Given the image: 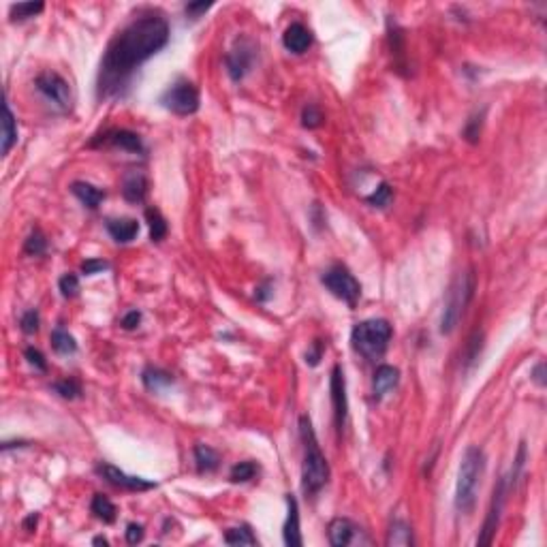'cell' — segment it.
<instances>
[{
  "label": "cell",
  "instance_id": "6da1fadb",
  "mask_svg": "<svg viewBox=\"0 0 547 547\" xmlns=\"http://www.w3.org/2000/svg\"><path fill=\"white\" fill-rule=\"evenodd\" d=\"M169 24L163 15L150 13L133 19L107 43L99 69V97H118L146 60L169 43Z\"/></svg>",
  "mask_w": 547,
  "mask_h": 547
},
{
  "label": "cell",
  "instance_id": "7a4b0ae2",
  "mask_svg": "<svg viewBox=\"0 0 547 547\" xmlns=\"http://www.w3.org/2000/svg\"><path fill=\"white\" fill-rule=\"evenodd\" d=\"M299 439L304 445V462H301V488L308 496L319 494L330 481V464L321 451L317 434L308 415L299 417Z\"/></svg>",
  "mask_w": 547,
  "mask_h": 547
},
{
  "label": "cell",
  "instance_id": "3957f363",
  "mask_svg": "<svg viewBox=\"0 0 547 547\" xmlns=\"http://www.w3.org/2000/svg\"><path fill=\"white\" fill-rule=\"evenodd\" d=\"M486 473V453L479 447H468L462 455L455 484V509L464 515H470L477 505V494L481 477Z\"/></svg>",
  "mask_w": 547,
  "mask_h": 547
},
{
  "label": "cell",
  "instance_id": "277c9868",
  "mask_svg": "<svg viewBox=\"0 0 547 547\" xmlns=\"http://www.w3.org/2000/svg\"><path fill=\"white\" fill-rule=\"evenodd\" d=\"M391 336H393V330H391L389 321H385V319L361 321L353 327V332H351L353 351L359 353L368 361H379L387 351Z\"/></svg>",
  "mask_w": 547,
  "mask_h": 547
},
{
  "label": "cell",
  "instance_id": "5b68a950",
  "mask_svg": "<svg viewBox=\"0 0 547 547\" xmlns=\"http://www.w3.org/2000/svg\"><path fill=\"white\" fill-rule=\"evenodd\" d=\"M475 287H477V278H475L473 270H468L464 274H457L453 278L451 287L447 291L443 317H441V334H451L457 327L459 319H462L466 306L475 293Z\"/></svg>",
  "mask_w": 547,
  "mask_h": 547
},
{
  "label": "cell",
  "instance_id": "8992f818",
  "mask_svg": "<svg viewBox=\"0 0 547 547\" xmlns=\"http://www.w3.org/2000/svg\"><path fill=\"white\" fill-rule=\"evenodd\" d=\"M321 282L325 284V289L330 291L334 297L342 299L344 304L351 306V308H353V306L361 297V284H359V280L351 272H348L344 266H340V263L332 266L330 270H325L323 276H321Z\"/></svg>",
  "mask_w": 547,
  "mask_h": 547
},
{
  "label": "cell",
  "instance_id": "52a82bcc",
  "mask_svg": "<svg viewBox=\"0 0 547 547\" xmlns=\"http://www.w3.org/2000/svg\"><path fill=\"white\" fill-rule=\"evenodd\" d=\"M34 86H37V90L43 95V99H46L50 105H54L58 112H62V114L71 112L73 90H71L69 81L64 79L62 75H58L54 71L39 73L37 79H34Z\"/></svg>",
  "mask_w": 547,
  "mask_h": 547
},
{
  "label": "cell",
  "instance_id": "ba28073f",
  "mask_svg": "<svg viewBox=\"0 0 547 547\" xmlns=\"http://www.w3.org/2000/svg\"><path fill=\"white\" fill-rule=\"evenodd\" d=\"M161 103L176 116H190L199 109V90L192 81L180 79L163 92Z\"/></svg>",
  "mask_w": 547,
  "mask_h": 547
},
{
  "label": "cell",
  "instance_id": "9c48e42d",
  "mask_svg": "<svg viewBox=\"0 0 547 547\" xmlns=\"http://www.w3.org/2000/svg\"><path fill=\"white\" fill-rule=\"evenodd\" d=\"M227 62V73L233 81H242L255 64V46L248 39H237L233 50L225 58Z\"/></svg>",
  "mask_w": 547,
  "mask_h": 547
},
{
  "label": "cell",
  "instance_id": "30bf717a",
  "mask_svg": "<svg viewBox=\"0 0 547 547\" xmlns=\"http://www.w3.org/2000/svg\"><path fill=\"white\" fill-rule=\"evenodd\" d=\"M507 494H509V479L502 477L498 484L494 486V494H492V502H490V511H488V517H486V524H484V533L479 535L477 543L479 545H490L494 535H496V528H498V521H500V513H502V507H505V500H507Z\"/></svg>",
  "mask_w": 547,
  "mask_h": 547
},
{
  "label": "cell",
  "instance_id": "8fae6325",
  "mask_svg": "<svg viewBox=\"0 0 547 547\" xmlns=\"http://www.w3.org/2000/svg\"><path fill=\"white\" fill-rule=\"evenodd\" d=\"M97 473L107 481V484H112V486H116V488H122V490H128V492H146V490L157 488L155 481H148V479H143V477L126 475V473L120 470L118 466L107 464V462H101V464L97 466Z\"/></svg>",
  "mask_w": 547,
  "mask_h": 547
},
{
  "label": "cell",
  "instance_id": "7c38bea8",
  "mask_svg": "<svg viewBox=\"0 0 547 547\" xmlns=\"http://www.w3.org/2000/svg\"><path fill=\"white\" fill-rule=\"evenodd\" d=\"M327 537L334 547H346V545H361L370 543V539L364 535V530L357 526L353 519L348 517H336L330 528H327Z\"/></svg>",
  "mask_w": 547,
  "mask_h": 547
},
{
  "label": "cell",
  "instance_id": "4fadbf2b",
  "mask_svg": "<svg viewBox=\"0 0 547 547\" xmlns=\"http://www.w3.org/2000/svg\"><path fill=\"white\" fill-rule=\"evenodd\" d=\"M330 391H332V406H334L336 428L342 430L344 428V421H346L348 402H346V381H344V372H342V366L340 364H336L334 370H332Z\"/></svg>",
  "mask_w": 547,
  "mask_h": 547
},
{
  "label": "cell",
  "instance_id": "5bb4252c",
  "mask_svg": "<svg viewBox=\"0 0 547 547\" xmlns=\"http://www.w3.org/2000/svg\"><path fill=\"white\" fill-rule=\"evenodd\" d=\"M101 143L103 146H112V148H120V150H126V152H133V155H143V152H146L141 137L137 133H133V130H126V128L109 130V133L103 135Z\"/></svg>",
  "mask_w": 547,
  "mask_h": 547
},
{
  "label": "cell",
  "instance_id": "9a60e30c",
  "mask_svg": "<svg viewBox=\"0 0 547 547\" xmlns=\"http://www.w3.org/2000/svg\"><path fill=\"white\" fill-rule=\"evenodd\" d=\"M282 46L287 48L289 52H293V54H306V52H308V48L312 46V32H310V28H306L304 24L295 21V24H291L287 30H284V34H282Z\"/></svg>",
  "mask_w": 547,
  "mask_h": 547
},
{
  "label": "cell",
  "instance_id": "2e32d148",
  "mask_svg": "<svg viewBox=\"0 0 547 547\" xmlns=\"http://www.w3.org/2000/svg\"><path fill=\"white\" fill-rule=\"evenodd\" d=\"M400 381V370L393 366H379L375 372V379H372V393H375L377 400H383L389 391L396 389Z\"/></svg>",
  "mask_w": 547,
  "mask_h": 547
},
{
  "label": "cell",
  "instance_id": "e0dca14e",
  "mask_svg": "<svg viewBox=\"0 0 547 547\" xmlns=\"http://www.w3.org/2000/svg\"><path fill=\"white\" fill-rule=\"evenodd\" d=\"M287 521H284V543H287L289 547H299L304 543L301 539V533H299V507H297V500L293 494L287 496Z\"/></svg>",
  "mask_w": 547,
  "mask_h": 547
},
{
  "label": "cell",
  "instance_id": "ac0fdd59",
  "mask_svg": "<svg viewBox=\"0 0 547 547\" xmlns=\"http://www.w3.org/2000/svg\"><path fill=\"white\" fill-rule=\"evenodd\" d=\"M105 227H107V233L112 235L118 244L133 242L139 233V223L135 218H109Z\"/></svg>",
  "mask_w": 547,
  "mask_h": 547
},
{
  "label": "cell",
  "instance_id": "d6986e66",
  "mask_svg": "<svg viewBox=\"0 0 547 547\" xmlns=\"http://www.w3.org/2000/svg\"><path fill=\"white\" fill-rule=\"evenodd\" d=\"M122 195L130 203H141L148 195V178L141 171H128L122 180Z\"/></svg>",
  "mask_w": 547,
  "mask_h": 547
},
{
  "label": "cell",
  "instance_id": "ffe728a7",
  "mask_svg": "<svg viewBox=\"0 0 547 547\" xmlns=\"http://www.w3.org/2000/svg\"><path fill=\"white\" fill-rule=\"evenodd\" d=\"M71 192L77 197V199L90 210H97L101 206V201L105 199V192L88 182H73L71 184Z\"/></svg>",
  "mask_w": 547,
  "mask_h": 547
},
{
  "label": "cell",
  "instance_id": "44dd1931",
  "mask_svg": "<svg viewBox=\"0 0 547 547\" xmlns=\"http://www.w3.org/2000/svg\"><path fill=\"white\" fill-rule=\"evenodd\" d=\"M412 543H415L412 528L404 519H393L389 533H387V545L389 547H410Z\"/></svg>",
  "mask_w": 547,
  "mask_h": 547
},
{
  "label": "cell",
  "instance_id": "7402d4cb",
  "mask_svg": "<svg viewBox=\"0 0 547 547\" xmlns=\"http://www.w3.org/2000/svg\"><path fill=\"white\" fill-rule=\"evenodd\" d=\"M141 381H143L146 389H150V391H163V389H167L169 385H173V375H169L167 370H161V368H155V366H148V368L141 372Z\"/></svg>",
  "mask_w": 547,
  "mask_h": 547
},
{
  "label": "cell",
  "instance_id": "603a6c76",
  "mask_svg": "<svg viewBox=\"0 0 547 547\" xmlns=\"http://www.w3.org/2000/svg\"><path fill=\"white\" fill-rule=\"evenodd\" d=\"M15 141H17V122L11 112L9 101L5 99V105H3V155L5 157L11 152Z\"/></svg>",
  "mask_w": 547,
  "mask_h": 547
},
{
  "label": "cell",
  "instance_id": "cb8c5ba5",
  "mask_svg": "<svg viewBox=\"0 0 547 547\" xmlns=\"http://www.w3.org/2000/svg\"><path fill=\"white\" fill-rule=\"evenodd\" d=\"M195 464L199 473H214L221 466V455L210 445H197L195 447Z\"/></svg>",
  "mask_w": 547,
  "mask_h": 547
},
{
  "label": "cell",
  "instance_id": "d4e9b609",
  "mask_svg": "<svg viewBox=\"0 0 547 547\" xmlns=\"http://www.w3.org/2000/svg\"><path fill=\"white\" fill-rule=\"evenodd\" d=\"M90 511L95 513V517H99V519L105 521V524H114L116 517H118V509H116V505H114V502L109 500L107 496H103V494H97V496L92 498V502H90Z\"/></svg>",
  "mask_w": 547,
  "mask_h": 547
},
{
  "label": "cell",
  "instance_id": "484cf974",
  "mask_svg": "<svg viewBox=\"0 0 547 547\" xmlns=\"http://www.w3.org/2000/svg\"><path fill=\"white\" fill-rule=\"evenodd\" d=\"M146 221H148V227H150V239H152V242H163V239L167 237V231H169V225L163 218V214L157 208H148L146 210Z\"/></svg>",
  "mask_w": 547,
  "mask_h": 547
},
{
  "label": "cell",
  "instance_id": "4316f807",
  "mask_svg": "<svg viewBox=\"0 0 547 547\" xmlns=\"http://www.w3.org/2000/svg\"><path fill=\"white\" fill-rule=\"evenodd\" d=\"M52 348L58 355H73V353H77V342L67 330L56 327V330L52 332Z\"/></svg>",
  "mask_w": 547,
  "mask_h": 547
},
{
  "label": "cell",
  "instance_id": "83f0119b",
  "mask_svg": "<svg viewBox=\"0 0 547 547\" xmlns=\"http://www.w3.org/2000/svg\"><path fill=\"white\" fill-rule=\"evenodd\" d=\"M43 9H46V5H43V3H17V5H11L9 15H11L13 21H24V19H30V17L39 15Z\"/></svg>",
  "mask_w": 547,
  "mask_h": 547
},
{
  "label": "cell",
  "instance_id": "f1b7e54d",
  "mask_svg": "<svg viewBox=\"0 0 547 547\" xmlns=\"http://www.w3.org/2000/svg\"><path fill=\"white\" fill-rule=\"evenodd\" d=\"M225 543H229V545H257V537L252 535V530L248 526H237V528L227 530Z\"/></svg>",
  "mask_w": 547,
  "mask_h": 547
},
{
  "label": "cell",
  "instance_id": "f546056e",
  "mask_svg": "<svg viewBox=\"0 0 547 547\" xmlns=\"http://www.w3.org/2000/svg\"><path fill=\"white\" fill-rule=\"evenodd\" d=\"M24 252L30 255V257H41V255L48 252V239H46V235H43L39 229H34L28 235L26 244H24Z\"/></svg>",
  "mask_w": 547,
  "mask_h": 547
},
{
  "label": "cell",
  "instance_id": "4dcf8cb0",
  "mask_svg": "<svg viewBox=\"0 0 547 547\" xmlns=\"http://www.w3.org/2000/svg\"><path fill=\"white\" fill-rule=\"evenodd\" d=\"M257 470H259V468H257L255 462H239V464H235V466L231 468L229 479L233 481V484H246V481L255 479Z\"/></svg>",
  "mask_w": 547,
  "mask_h": 547
},
{
  "label": "cell",
  "instance_id": "1f68e13d",
  "mask_svg": "<svg viewBox=\"0 0 547 547\" xmlns=\"http://www.w3.org/2000/svg\"><path fill=\"white\" fill-rule=\"evenodd\" d=\"M54 391L60 393V396L67 398V400H75L81 396V385L75 379H64V381L54 383Z\"/></svg>",
  "mask_w": 547,
  "mask_h": 547
},
{
  "label": "cell",
  "instance_id": "d6a6232c",
  "mask_svg": "<svg viewBox=\"0 0 547 547\" xmlns=\"http://www.w3.org/2000/svg\"><path fill=\"white\" fill-rule=\"evenodd\" d=\"M391 197H393V190H391V186L383 182V184H381V186H379L375 192L366 197V203L375 206V208H387V206H389V201H391Z\"/></svg>",
  "mask_w": 547,
  "mask_h": 547
},
{
  "label": "cell",
  "instance_id": "836d02e7",
  "mask_svg": "<svg viewBox=\"0 0 547 547\" xmlns=\"http://www.w3.org/2000/svg\"><path fill=\"white\" fill-rule=\"evenodd\" d=\"M301 124L306 128H319L323 124V114H321V109L312 103H308L304 107V112H301Z\"/></svg>",
  "mask_w": 547,
  "mask_h": 547
},
{
  "label": "cell",
  "instance_id": "e575fe53",
  "mask_svg": "<svg viewBox=\"0 0 547 547\" xmlns=\"http://www.w3.org/2000/svg\"><path fill=\"white\" fill-rule=\"evenodd\" d=\"M58 289H60L62 297H67V299L75 297L79 293V278L75 274H64L58 280Z\"/></svg>",
  "mask_w": 547,
  "mask_h": 547
},
{
  "label": "cell",
  "instance_id": "d590c367",
  "mask_svg": "<svg viewBox=\"0 0 547 547\" xmlns=\"http://www.w3.org/2000/svg\"><path fill=\"white\" fill-rule=\"evenodd\" d=\"M481 342H484V334H481V332H473V336L468 338V344H466L464 364H475V361L479 359V353H481Z\"/></svg>",
  "mask_w": 547,
  "mask_h": 547
},
{
  "label": "cell",
  "instance_id": "8d00e7d4",
  "mask_svg": "<svg viewBox=\"0 0 547 547\" xmlns=\"http://www.w3.org/2000/svg\"><path fill=\"white\" fill-rule=\"evenodd\" d=\"M39 323H41V319H39V312L34 308L26 310L24 315L19 317V327H21V332H24V334H37L39 332Z\"/></svg>",
  "mask_w": 547,
  "mask_h": 547
},
{
  "label": "cell",
  "instance_id": "74e56055",
  "mask_svg": "<svg viewBox=\"0 0 547 547\" xmlns=\"http://www.w3.org/2000/svg\"><path fill=\"white\" fill-rule=\"evenodd\" d=\"M24 355H26L28 364H30V366H34L39 372H46V370H48V361H46V357H43V353L39 351V348H34V346H28L26 351H24Z\"/></svg>",
  "mask_w": 547,
  "mask_h": 547
},
{
  "label": "cell",
  "instance_id": "f35d334b",
  "mask_svg": "<svg viewBox=\"0 0 547 547\" xmlns=\"http://www.w3.org/2000/svg\"><path fill=\"white\" fill-rule=\"evenodd\" d=\"M103 270H109V263L103 259H88V261H83L81 263V274L83 276H95Z\"/></svg>",
  "mask_w": 547,
  "mask_h": 547
},
{
  "label": "cell",
  "instance_id": "ab89813d",
  "mask_svg": "<svg viewBox=\"0 0 547 547\" xmlns=\"http://www.w3.org/2000/svg\"><path fill=\"white\" fill-rule=\"evenodd\" d=\"M481 118L484 116H473L464 128V137L470 141V143H477L479 141V133H481Z\"/></svg>",
  "mask_w": 547,
  "mask_h": 547
},
{
  "label": "cell",
  "instance_id": "60d3db41",
  "mask_svg": "<svg viewBox=\"0 0 547 547\" xmlns=\"http://www.w3.org/2000/svg\"><path fill=\"white\" fill-rule=\"evenodd\" d=\"M321 357H323V342L315 340L308 351H306V364H308V366H319Z\"/></svg>",
  "mask_w": 547,
  "mask_h": 547
},
{
  "label": "cell",
  "instance_id": "b9f144b4",
  "mask_svg": "<svg viewBox=\"0 0 547 547\" xmlns=\"http://www.w3.org/2000/svg\"><path fill=\"white\" fill-rule=\"evenodd\" d=\"M143 526L141 524H128L126 526V541L130 543V545H135V543H139V541H143Z\"/></svg>",
  "mask_w": 547,
  "mask_h": 547
},
{
  "label": "cell",
  "instance_id": "7bdbcfd3",
  "mask_svg": "<svg viewBox=\"0 0 547 547\" xmlns=\"http://www.w3.org/2000/svg\"><path fill=\"white\" fill-rule=\"evenodd\" d=\"M139 323H141V312L139 310H130V312H126L120 319V325L124 327V330H135V327H139Z\"/></svg>",
  "mask_w": 547,
  "mask_h": 547
},
{
  "label": "cell",
  "instance_id": "ee69618b",
  "mask_svg": "<svg viewBox=\"0 0 547 547\" xmlns=\"http://www.w3.org/2000/svg\"><path fill=\"white\" fill-rule=\"evenodd\" d=\"M208 9H212V3H190V5H186V15L197 19L201 13H206Z\"/></svg>",
  "mask_w": 547,
  "mask_h": 547
},
{
  "label": "cell",
  "instance_id": "f6af8a7d",
  "mask_svg": "<svg viewBox=\"0 0 547 547\" xmlns=\"http://www.w3.org/2000/svg\"><path fill=\"white\" fill-rule=\"evenodd\" d=\"M533 381L539 385V387H545V364H537L535 370H533Z\"/></svg>",
  "mask_w": 547,
  "mask_h": 547
},
{
  "label": "cell",
  "instance_id": "bcb514c9",
  "mask_svg": "<svg viewBox=\"0 0 547 547\" xmlns=\"http://www.w3.org/2000/svg\"><path fill=\"white\" fill-rule=\"evenodd\" d=\"M37 519H39V515H37V513H30V515L24 519V528H26V530H32V526H37Z\"/></svg>",
  "mask_w": 547,
  "mask_h": 547
},
{
  "label": "cell",
  "instance_id": "7dc6e473",
  "mask_svg": "<svg viewBox=\"0 0 547 547\" xmlns=\"http://www.w3.org/2000/svg\"><path fill=\"white\" fill-rule=\"evenodd\" d=\"M92 543H95V545H107V539H105V537H97Z\"/></svg>",
  "mask_w": 547,
  "mask_h": 547
}]
</instances>
